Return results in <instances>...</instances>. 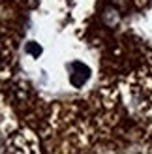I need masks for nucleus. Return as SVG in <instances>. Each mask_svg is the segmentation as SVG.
Masks as SVG:
<instances>
[{
    "label": "nucleus",
    "mask_w": 152,
    "mask_h": 154,
    "mask_svg": "<svg viewBox=\"0 0 152 154\" xmlns=\"http://www.w3.org/2000/svg\"><path fill=\"white\" fill-rule=\"evenodd\" d=\"M0 64H2V53H0Z\"/></svg>",
    "instance_id": "nucleus-3"
},
{
    "label": "nucleus",
    "mask_w": 152,
    "mask_h": 154,
    "mask_svg": "<svg viewBox=\"0 0 152 154\" xmlns=\"http://www.w3.org/2000/svg\"><path fill=\"white\" fill-rule=\"evenodd\" d=\"M68 70V77H70V85L75 88H81L88 79H90V68L87 64L79 62V60H73L66 66Z\"/></svg>",
    "instance_id": "nucleus-1"
},
{
    "label": "nucleus",
    "mask_w": 152,
    "mask_h": 154,
    "mask_svg": "<svg viewBox=\"0 0 152 154\" xmlns=\"http://www.w3.org/2000/svg\"><path fill=\"white\" fill-rule=\"evenodd\" d=\"M26 53H30V55L38 57V55H41V47H40V45H38L36 42H30V43H26Z\"/></svg>",
    "instance_id": "nucleus-2"
}]
</instances>
